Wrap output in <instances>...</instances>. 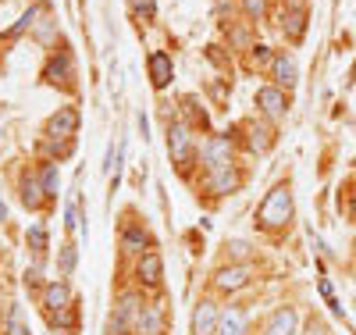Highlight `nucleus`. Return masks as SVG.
<instances>
[{
  "mask_svg": "<svg viewBox=\"0 0 356 335\" xmlns=\"http://www.w3.org/2000/svg\"><path fill=\"white\" fill-rule=\"evenodd\" d=\"M168 328V318H164V307H143L139 321H136V335H164Z\"/></svg>",
  "mask_w": 356,
  "mask_h": 335,
  "instance_id": "nucleus-8",
  "label": "nucleus"
},
{
  "mask_svg": "<svg viewBox=\"0 0 356 335\" xmlns=\"http://www.w3.org/2000/svg\"><path fill=\"white\" fill-rule=\"evenodd\" d=\"M168 150H171V161L182 168V171L193 164V157H196V139H193L189 125H171V129H168Z\"/></svg>",
  "mask_w": 356,
  "mask_h": 335,
  "instance_id": "nucleus-2",
  "label": "nucleus"
},
{
  "mask_svg": "<svg viewBox=\"0 0 356 335\" xmlns=\"http://www.w3.org/2000/svg\"><path fill=\"white\" fill-rule=\"evenodd\" d=\"M146 242H150V235H146L139 225H129L125 235H122V250H129V254H143V250H146Z\"/></svg>",
  "mask_w": 356,
  "mask_h": 335,
  "instance_id": "nucleus-18",
  "label": "nucleus"
},
{
  "mask_svg": "<svg viewBox=\"0 0 356 335\" xmlns=\"http://www.w3.org/2000/svg\"><path fill=\"white\" fill-rule=\"evenodd\" d=\"M75 129H79V111H75V107H61V111L47 121V132H50V136H61V139H72Z\"/></svg>",
  "mask_w": 356,
  "mask_h": 335,
  "instance_id": "nucleus-7",
  "label": "nucleus"
},
{
  "mask_svg": "<svg viewBox=\"0 0 356 335\" xmlns=\"http://www.w3.org/2000/svg\"><path fill=\"white\" fill-rule=\"evenodd\" d=\"M271 143H275V132L267 125H253L250 129V146L253 150H271Z\"/></svg>",
  "mask_w": 356,
  "mask_h": 335,
  "instance_id": "nucleus-21",
  "label": "nucleus"
},
{
  "mask_svg": "<svg viewBox=\"0 0 356 335\" xmlns=\"http://www.w3.org/2000/svg\"><path fill=\"white\" fill-rule=\"evenodd\" d=\"M289 11H307V0H289Z\"/></svg>",
  "mask_w": 356,
  "mask_h": 335,
  "instance_id": "nucleus-34",
  "label": "nucleus"
},
{
  "mask_svg": "<svg viewBox=\"0 0 356 335\" xmlns=\"http://www.w3.org/2000/svg\"><path fill=\"white\" fill-rule=\"evenodd\" d=\"M75 257H79L75 242H68V247H61V275H68V271L75 267Z\"/></svg>",
  "mask_w": 356,
  "mask_h": 335,
  "instance_id": "nucleus-25",
  "label": "nucleus"
},
{
  "mask_svg": "<svg viewBox=\"0 0 356 335\" xmlns=\"http://www.w3.org/2000/svg\"><path fill=\"white\" fill-rule=\"evenodd\" d=\"M289 221H292V193H289V186H275L257 210V225L267 232H278Z\"/></svg>",
  "mask_w": 356,
  "mask_h": 335,
  "instance_id": "nucleus-1",
  "label": "nucleus"
},
{
  "mask_svg": "<svg viewBox=\"0 0 356 335\" xmlns=\"http://www.w3.org/2000/svg\"><path fill=\"white\" fill-rule=\"evenodd\" d=\"M186 107H189V118H193V125L207 129V111L196 104V97H186Z\"/></svg>",
  "mask_w": 356,
  "mask_h": 335,
  "instance_id": "nucleus-23",
  "label": "nucleus"
},
{
  "mask_svg": "<svg viewBox=\"0 0 356 335\" xmlns=\"http://www.w3.org/2000/svg\"><path fill=\"white\" fill-rule=\"evenodd\" d=\"M25 286H29V289L40 286V267H29V271H25Z\"/></svg>",
  "mask_w": 356,
  "mask_h": 335,
  "instance_id": "nucleus-33",
  "label": "nucleus"
},
{
  "mask_svg": "<svg viewBox=\"0 0 356 335\" xmlns=\"http://www.w3.org/2000/svg\"><path fill=\"white\" fill-rule=\"evenodd\" d=\"M129 4H132V15L143 18V22H150V18L157 15V4H154V0H129Z\"/></svg>",
  "mask_w": 356,
  "mask_h": 335,
  "instance_id": "nucleus-22",
  "label": "nucleus"
},
{
  "mask_svg": "<svg viewBox=\"0 0 356 335\" xmlns=\"http://www.w3.org/2000/svg\"><path fill=\"white\" fill-rule=\"evenodd\" d=\"M161 271H164V264H161L157 254H143V260H139V279H143V286H157V282H161Z\"/></svg>",
  "mask_w": 356,
  "mask_h": 335,
  "instance_id": "nucleus-15",
  "label": "nucleus"
},
{
  "mask_svg": "<svg viewBox=\"0 0 356 335\" xmlns=\"http://www.w3.org/2000/svg\"><path fill=\"white\" fill-rule=\"evenodd\" d=\"M243 8H246V15H250V18H264V11H267L264 0H243Z\"/></svg>",
  "mask_w": 356,
  "mask_h": 335,
  "instance_id": "nucleus-27",
  "label": "nucleus"
},
{
  "mask_svg": "<svg viewBox=\"0 0 356 335\" xmlns=\"http://www.w3.org/2000/svg\"><path fill=\"white\" fill-rule=\"evenodd\" d=\"M29 242H33L36 254H43L47 250V228L43 225H33V228H29Z\"/></svg>",
  "mask_w": 356,
  "mask_h": 335,
  "instance_id": "nucleus-24",
  "label": "nucleus"
},
{
  "mask_svg": "<svg viewBox=\"0 0 356 335\" xmlns=\"http://www.w3.org/2000/svg\"><path fill=\"white\" fill-rule=\"evenodd\" d=\"M296 325H300V318H296L292 307H282L271 314V321H267L264 335H296Z\"/></svg>",
  "mask_w": 356,
  "mask_h": 335,
  "instance_id": "nucleus-11",
  "label": "nucleus"
},
{
  "mask_svg": "<svg viewBox=\"0 0 356 335\" xmlns=\"http://www.w3.org/2000/svg\"><path fill=\"white\" fill-rule=\"evenodd\" d=\"M349 215H353V218H356V200H353V207H349Z\"/></svg>",
  "mask_w": 356,
  "mask_h": 335,
  "instance_id": "nucleus-35",
  "label": "nucleus"
},
{
  "mask_svg": "<svg viewBox=\"0 0 356 335\" xmlns=\"http://www.w3.org/2000/svg\"><path fill=\"white\" fill-rule=\"evenodd\" d=\"M43 75H47V82H54V86H57V82H61V86H65V82H72V57H68V54L50 57Z\"/></svg>",
  "mask_w": 356,
  "mask_h": 335,
  "instance_id": "nucleus-13",
  "label": "nucleus"
},
{
  "mask_svg": "<svg viewBox=\"0 0 356 335\" xmlns=\"http://www.w3.org/2000/svg\"><path fill=\"white\" fill-rule=\"evenodd\" d=\"M200 157H203V168H207V171L228 168V164H232V136H228V132H225V136H211Z\"/></svg>",
  "mask_w": 356,
  "mask_h": 335,
  "instance_id": "nucleus-4",
  "label": "nucleus"
},
{
  "mask_svg": "<svg viewBox=\"0 0 356 335\" xmlns=\"http://www.w3.org/2000/svg\"><path fill=\"white\" fill-rule=\"evenodd\" d=\"M275 79H278V86H285V89L296 86V61H292L289 54H278V57H275Z\"/></svg>",
  "mask_w": 356,
  "mask_h": 335,
  "instance_id": "nucleus-17",
  "label": "nucleus"
},
{
  "mask_svg": "<svg viewBox=\"0 0 356 335\" xmlns=\"http://www.w3.org/2000/svg\"><path fill=\"white\" fill-rule=\"evenodd\" d=\"M282 33L289 40H303V33H307V11H285L282 15Z\"/></svg>",
  "mask_w": 356,
  "mask_h": 335,
  "instance_id": "nucleus-14",
  "label": "nucleus"
},
{
  "mask_svg": "<svg viewBox=\"0 0 356 335\" xmlns=\"http://www.w3.org/2000/svg\"><path fill=\"white\" fill-rule=\"evenodd\" d=\"M257 107L267 114V118H282L285 111H289V100H285V93L278 86H264L260 93H257Z\"/></svg>",
  "mask_w": 356,
  "mask_h": 335,
  "instance_id": "nucleus-6",
  "label": "nucleus"
},
{
  "mask_svg": "<svg viewBox=\"0 0 356 335\" xmlns=\"http://www.w3.org/2000/svg\"><path fill=\"white\" fill-rule=\"evenodd\" d=\"M218 328H221L218 307H214L211 299H203L200 307H196V314H193V335H218Z\"/></svg>",
  "mask_w": 356,
  "mask_h": 335,
  "instance_id": "nucleus-5",
  "label": "nucleus"
},
{
  "mask_svg": "<svg viewBox=\"0 0 356 335\" xmlns=\"http://www.w3.org/2000/svg\"><path fill=\"white\" fill-rule=\"evenodd\" d=\"M139 314H143L139 296H136V293H125L122 303H118V311H114V318H111V325H107V332H111V335H129V332L136 328Z\"/></svg>",
  "mask_w": 356,
  "mask_h": 335,
  "instance_id": "nucleus-3",
  "label": "nucleus"
},
{
  "mask_svg": "<svg viewBox=\"0 0 356 335\" xmlns=\"http://www.w3.org/2000/svg\"><path fill=\"white\" fill-rule=\"evenodd\" d=\"M43 196H47V189L40 186V182H36L33 175H29V178L22 182V203H25V207H33V210H36V207L43 203Z\"/></svg>",
  "mask_w": 356,
  "mask_h": 335,
  "instance_id": "nucleus-19",
  "label": "nucleus"
},
{
  "mask_svg": "<svg viewBox=\"0 0 356 335\" xmlns=\"http://www.w3.org/2000/svg\"><path fill=\"white\" fill-rule=\"evenodd\" d=\"M75 318H79V311H75V307L57 311V325H65V328H72V325H75Z\"/></svg>",
  "mask_w": 356,
  "mask_h": 335,
  "instance_id": "nucleus-29",
  "label": "nucleus"
},
{
  "mask_svg": "<svg viewBox=\"0 0 356 335\" xmlns=\"http://www.w3.org/2000/svg\"><path fill=\"white\" fill-rule=\"evenodd\" d=\"M246 282H250V267L246 264H235V267H221L218 271V289H225V293L243 289Z\"/></svg>",
  "mask_w": 356,
  "mask_h": 335,
  "instance_id": "nucleus-12",
  "label": "nucleus"
},
{
  "mask_svg": "<svg viewBox=\"0 0 356 335\" xmlns=\"http://www.w3.org/2000/svg\"><path fill=\"white\" fill-rule=\"evenodd\" d=\"M146 65H150V82L157 86V89H164L168 82H171V57L164 54V50H154L150 57H146Z\"/></svg>",
  "mask_w": 356,
  "mask_h": 335,
  "instance_id": "nucleus-10",
  "label": "nucleus"
},
{
  "mask_svg": "<svg viewBox=\"0 0 356 335\" xmlns=\"http://www.w3.org/2000/svg\"><path fill=\"white\" fill-rule=\"evenodd\" d=\"M33 18H36V11H29V15H22V18H18V25H15V29H8V36H18V33H25V29L33 25Z\"/></svg>",
  "mask_w": 356,
  "mask_h": 335,
  "instance_id": "nucleus-28",
  "label": "nucleus"
},
{
  "mask_svg": "<svg viewBox=\"0 0 356 335\" xmlns=\"http://www.w3.org/2000/svg\"><path fill=\"white\" fill-rule=\"evenodd\" d=\"M0 139H4V132H0Z\"/></svg>",
  "mask_w": 356,
  "mask_h": 335,
  "instance_id": "nucleus-36",
  "label": "nucleus"
},
{
  "mask_svg": "<svg viewBox=\"0 0 356 335\" xmlns=\"http://www.w3.org/2000/svg\"><path fill=\"white\" fill-rule=\"evenodd\" d=\"M43 189H47V196H57V168L54 164L43 168Z\"/></svg>",
  "mask_w": 356,
  "mask_h": 335,
  "instance_id": "nucleus-26",
  "label": "nucleus"
},
{
  "mask_svg": "<svg viewBox=\"0 0 356 335\" xmlns=\"http://www.w3.org/2000/svg\"><path fill=\"white\" fill-rule=\"evenodd\" d=\"M43 299H47V307H50V311H65V307H72V293H68V286H65V282L47 286Z\"/></svg>",
  "mask_w": 356,
  "mask_h": 335,
  "instance_id": "nucleus-16",
  "label": "nucleus"
},
{
  "mask_svg": "<svg viewBox=\"0 0 356 335\" xmlns=\"http://www.w3.org/2000/svg\"><path fill=\"white\" fill-rule=\"evenodd\" d=\"M246 332V318L239 307H228V314H221V335H243Z\"/></svg>",
  "mask_w": 356,
  "mask_h": 335,
  "instance_id": "nucleus-20",
  "label": "nucleus"
},
{
  "mask_svg": "<svg viewBox=\"0 0 356 335\" xmlns=\"http://www.w3.org/2000/svg\"><path fill=\"white\" fill-rule=\"evenodd\" d=\"M11 335H29L25 325H22V311L18 307H11Z\"/></svg>",
  "mask_w": 356,
  "mask_h": 335,
  "instance_id": "nucleus-30",
  "label": "nucleus"
},
{
  "mask_svg": "<svg viewBox=\"0 0 356 335\" xmlns=\"http://www.w3.org/2000/svg\"><path fill=\"white\" fill-rule=\"evenodd\" d=\"M243 186V175L239 171H235L232 164L228 168H218V171H211V178H207V189H211V193H235V189H239Z\"/></svg>",
  "mask_w": 356,
  "mask_h": 335,
  "instance_id": "nucleus-9",
  "label": "nucleus"
},
{
  "mask_svg": "<svg viewBox=\"0 0 356 335\" xmlns=\"http://www.w3.org/2000/svg\"><path fill=\"white\" fill-rule=\"evenodd\" d=\"M267 61H271V50H267L264 43H257L253 47V65H267Z\"/></svg>",
  "mask_w": 356,
  "mask_h": 335,
  "instance_id": "nucleus-31",
  "label": "nucleus"
},
{
  "mask_svg": "<svg viewBox=\"0 0 356 335\" xmlns=\"http://www.w3.org/2000/svg\"><path fill=\"white\" fill-rule=\"evenodd\" d=\"M228 250H232V257H246V254H250V242L235 239V242H228Z\"/></svg>",
  "mask_w": 356,
  "mask_h": 335,
  "instance_id": "nucleus-32",
  "label": "nucleus"
}]
</instances>
